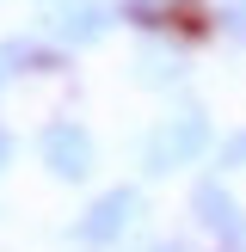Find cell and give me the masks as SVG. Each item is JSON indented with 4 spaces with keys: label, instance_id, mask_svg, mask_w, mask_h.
Here are the masks:
<instances>
[{
    "label": "cell",
    "instance_id": "obj_9",
    "mask_svg": "<svg viewBox=\"0 0 246 252\" xmlns=\"http://www.w3.org/2000/svg\"><path fill=\"white\" fill-rule=\"evenodd\" d=\"M221 166H246V129L221 142Z\"/></svg>",
    "mask_w": 246,
    "mask_h": 252
},
{
    "label": "cell",
    "instance_id": "obj_3",
    "mask_svg": "<svg viewBox=\"0 0 246 252\" xmlns=\"http://www.w3.org/2000/svg\"><path fill=\"white\" fill-rule=\"evenodd\" d=\"M37 154H43V166L56 172L62 185H74V179H86V172H92V135H86L80 123L56 117V123L43 129V142H37Z\"/></svg>",
    "mask_w": 246,
    "mask_h": 252
},
{
    "label": "cell",
    "instance_id": "obj_11",
    "mask_svg": "<svg viewBox=\"0 0 246 252\" xmlns=\"http://www.w3.org/2000/svg\"><path fill=\"white\" fill-rule=\"evenodd\" d=\"M148 252H184L179 240H154V246H148Z\"/></svg>",
    "mask_w": 246,
    "mask_h": 252
},
{
    "label": "cell",
    "instance_id": "obj_8",
    "mask_svg": "<svg viewBox=\"0 0 246 252\" xmlns=\"http://www.w3.org/2000/svg\"><path fill=\"white\" fill-rule=\"evenodd\" d=\"M142 80H179V56H160V49H148V56H142Z\"/></svg>",
    "mask_w": 246,
    "mask_h": 252
},
{
    "label": "cell",
    "instance_id": "obj_1",
    "mask_svg": "<svg viewBox=\"0 0 246 252\" xmlns=\"http://www.w3.org/2000/svg\"><path fill=\"white\" fill-rule=\"evenodd\" d=\"M203 148H209L203 111H179V117H166V123L142 142V166H148V172H172V166H191Z\"/></svg>",
    "mask_w": 246,
    "mask_h": 252
},
{
    "label": "cell",
    "instance_id": "obj_10",
    "mask_svg": "<svg viewBox=\"0 0 246 252\" xmlns=\"http://www.w3.org/2000/svg\"><path fill=\"white\" fill-rule=\"evenodd\" d=\"M6 160H12V135L0 129V166H6Z\"/></svg>",
    "mask_w": 246,
    "mask_h": 252
},
{
    "label": "cell",
    "instance_id": "obj_7",
    "mask_svg": "<svg viewBox=\"0 0 246 252\" xmlns=\"http://www.w3.org/2000/svg\"><path fill=\"white\" fill-rule=\"evenodd\" d=\"M0 62H25V68H56V56H49V49H37V43H6V49H0Z\"/></svg>",
    "mask_w": 246,
    "mask_h": 252
},
{
    "label": "cell",
    "instance_id": "obj_12",
    "mask_svg": "<svg viewBox=\"0 0 246 252\" xmlns=\"http://www.w3.org/2000/svg\"><path fill=\"white\" fill-rule=\"evenodd\" d=\"M0 74H6V62H0Z\"/></svg>",
    "mask_w": 246,
    "mask_h": 252
},
{
    "label": "cell",
    "instance_id": "obj_6",
    "mask_svg": "<svg viewBox=\"0 0 246 252\" xmlns=\"http://www.w3.org/2000/svg\"><path fill=\"white\" fill-rule=\"evenodd\" d=\"M184 6H191V0H123V19L160 31V25H172V12H184Z\"/></svg>",
    "mask_w": 246,
    "mask_h": 252
},
{
    "label": "cell",
    "instance_id": "obj_2",
    "mask_svg": "<svg viewBox=\"0 0 246 252\" xmlns=\"http://www.w3.org/2000/svg\"><path fill=\"white\" fill-rule=\"evenodd\" d=\"M191 209H197L203 234L221 252H246V216H240V203L221 191V179H203V185H197V191H191Z\"/></svg>",
    "mask_w": 246,
    "mask_h": 252
},
{
    "label": "cell",
    "instance_id": "obj_4",
    "mask_svg": "<svg viewBox=\"0 0 246 252\" xmlns=\"http://www.w3.org/2000/svg\"><path fill=\"white\" fill-rule=\"evenodd\" d=\"M135 209H142V197H135L129 185H117V191H105L80 221H74V240H80V246H111V240H123V228L135 221Z\"/></svg>",
    "mask_w": 246,
    "mask_h": 252
},
{
    "label": "cell",
    "instance_id": "obj_5",
    "mask_svg": "<svg viewBox=\"0 0 246 252\" xmlns=\"http://www.w3.org/2000/svg\"><path fill=\"white\" fill-rule=\"evenodd\" d=\"M43 31L56 37V43H98V37L111 31V6L105 0H49Z\"/></svg>",
    "mask_w": 246,
    "mask_h": 252
}]
</instances>
